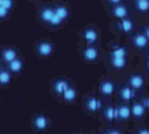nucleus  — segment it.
I'll list each match as a JSON object with an SVG mask.
<instances>
[{
	"mask_svg": "<svg viewBox=\"0 0 149 134\" xmlns=\"http://www.w3.org/2000/svg\"><path fill=\"white\" fill-rule=\"evenodd\" d=\"M37 52L42 58H48L54 52V45L51 44L49 41H40L37 45Z\"/></svg>",
	"mask_w": 149,
	"mask_h": 134,
	"instance_id": "f257e3e1",
	"label": "nucleus"
},
{
	"mask_svg": "<svg viewBox=\"0 0 149 134\" xmlns=\"http://www.w3.org/2000/svg\"><path fill=\"white\" fill-rule=\"evenodd\" d=\"M48 123H49V121L45 115H36L33 118V127L38 131H44L48 127Z\"/></svg>",
	"mask_w": 149,
	"mask_h": 134,
	"instance_id": "f03ea898",
	"label": "nucleus"
},
{
	"mask_svg": "<svg viewBox=\"0 0 149 134\" xmlns=\"http://www.w3.org/2000/svg\"><path fill=\"white\" fill-rule=\"evenodd\" d=\"M0 56H1V60L4 63H10V62H13L14 59L18 58V52L14 48H4L1 51Z\"/></svg>",
	"mask_w": 149,
	"mask_h": 134,
	"instance_id": "7ed1b4c3",
	"label": "nucleus"
},
{
	"mask_svg": "<svg viewBox=\"0 0 149 134\" xmlns=\"http://www.w3.org/2000/svg\"><path fill=\"white\" fill-rule=\"evenodd\" d=\"M23 64H25V63H23V60H22V59H19V58L14 59L13 62L7 63V66H8V70L13 73V74H17V73L22 71Z\"/></svg>",
	"mask_w": 149,
	"mask_h": 134,
	"instance_id": "20e7f679",
	"label": "nucleus"
},
{
	"mask_svg": "<svg viewBox=\"0 0 149 134\" xmlns=\"http://www.w3.org/2000/svg\"><path fill=\"white\" fill-rule=\"evenodd\" d=\"M148 37L140 33V34H136V36L133 37V44L136 48H145L146 45H148Z\"/></svg>",
	"mask_w": 149,
	"mask_h": 134,
	"instance_id": "39448f33",
	"label": "nucleus"
},
{
	"mask_svg": "<svg viewBox=\"0 0 149 134\" xmlns=\"http://www.w3.org/2000/svg\"><path fill=\"white\" fill-rule=\"evenodd\" d=\"M113 89H115V86L111 81H104L100 84V92L105 96H111L113 93Z\"/></svg>",
	"mask_w": 149,
	"mask_h": 134,
	"instance_id": "423d86ee",
	"label": "nucleus"
},
{
	"mask_svg": "<svg viewBox=\"0 0 149 134\" xmlns=\"http://www.w3.org/2000/svg\"><path fill=\"white\" fill-rule=\"evenodd\" d=\"M84 38H85V41L88 44H93L99 38V34H97V31L95 29H86L84 31Z\"/></svg>",
	"mask_w": 149,
	"mask_h": 134,
	"instance_id": "0eeeda50",
	"label": "nucleus"
},
{
	"mask_svg": "<svg viewBox=\"0 0 149 134\" xmlns=\"http://www.w3.org/2000/svg\"><path fill=\"white\" fill-rule=\"evenodd\" d=\"M97 56H99V52H97V49H96L95 47H88V48H85V51H84V58H85L88 62L96 60Z\"/></svg>",
	"mask_w": 149,
	"mask_h": 134,
	"instance_id": "6e6552de",
	"label": "nucleus"
},
{
	"mask_svg": "<svg viewBox=\"0 0 149 134\" xmlns=\"http://www.w3.org/2000/svg\"><path fill=\"white\" fill-rule=\"evenodd\" d=\"M54 15H55V8H49V7H44V8L41 10V13H40L41 19H42L44 22H47V23L51 22V19L54 18Z\"/></svg>",
	"mask_w": 149,
	"mask_h": 134,
	"instance_id": "1a4fd4ad",
	"label": "nucleus"
},
{
	"mask_svg": "<svg viewBox=\"0 0 149 134\" xmlns=\"http://www.w3.org/2000/svg\"><path fill=\"white\" fill-rule=\"evenodd\" d=\"M67 88H68V84H67V81H66V80H58V81H55L54 90L58 94H63L64 90L67 89Z\"/></svg>",
	"mask_w": 149,
	"mask_h": 134,
	"instance_id": "9d476101",
	"label": "nucleus"
},
{
	"mask_svg": "<svg viewBox=\"0 0 149 134\" xmlns=\"http://www.w3.org/2000/svg\"><path fill=\"white\" fill-rule=\"evenodd\" d=\"M129 84L133 89H140L144 86V78L141 75H131L129 80Z\"/></svg>",
	"mask_w": 149,
	"mask_h": 134,
	"instance_id": "9b49d317",
	"label": "nucleus"
},
{
	"mask_svg": "<svg viewBox=\"0 0 149 134\" xmlns=\"http://www.w3.org/2000/svg\"><path fill=\"white\" fill-rule=\"evenodd\" d=\"M112 14H113V17L118 19H125L126 18V15H127V8L125 7V6H119L118 4L115 8L112 10Z\"/></svg>",
	"mask_w": 149,
	"mask_h": 134,
	"instance_id": "f8f14e48",
	"label": "nucleus"
},
{
	"mask_svg": "<svg viewBox=\"0 0 149 134\" xmlns=\"http://www.w3.org/2000/svg\"><path fill=\"white\" fill-rule=\"evenodd\" d=\"M145 105L141 103H136L133 107H131V114L136 116V118H141V116H144L145 114Z\"/></svg>",
	"mask_w": 149,
	"mask_h": 134,
	"instance_id": "ddd939ff",
	"label": "nucleus"
},
{
	"mask_svg": "<svg viewBox=\"0 0 149 134\" xmlns=\"http://www.w3.org/2000/svg\"><path fill=\"white\" fill-rule=\"evenodd\" d=\"M118 110V118L120 119H129L131 115V108H129L127 105H120Z\"/></svg>",
	"mask_w": 149,
	"mask_h": 134,
	"instance_id": "4468645a",
	"label": "nucleus"
},
{
	"mask_svg": "<svg viewBox=\"0 0 149 134\" xmlns=\"http://www.w3.org/2000/svg\"><path fill=\"white\" fill-rule=\"evenodd\" d=\"M101 101H100L99 98H89L88 100V103H86V107H88V110L89 111H97V110H100L101 108Z\"/></svg>",
	"mask_w": 149,
	"mask_h": 134,
	"instance_id": "2eb2a0df",
	"label": "nucleus"
},
{
	"mask_svg": "<svg viewBox=\"0 0 149 134\" xmlns=\"http://www.w3.org/2000/svg\"><path fill=\"white\" fill-rule=\"evenodd\" d=\"M62 96H63V98L66 101H74L75 97H77V90L74 89V88H70V86H68Z\"/></svg>",
	"mask_w": 149,
	"mask_h": 134,
	"instance_id": "dca6fc26",
	"label": "nucleus"
},
{
	"mask_svg": "<svg viewBox=\"0 0 149 134\" xmlns=\"http://www.w3.org/2000/svg\"><path fill=\"white\" fill-rule=\"evenodd\" d=\"M134 94H136V92H134L133 88L126 86V88H122V89H120V96H122L123 100H130V98L134 97Z\"/></svg>",
	"mask_w": 149,
	"mask_h": 134,
	"instance_id": "f3484780",
	"label": "nucleus"
},
{
	"mask_svg": "<svg viewBox=\"0 0 149 134\" xmlns=\"http://www.w3.org/2000/svg\"><path fill=\"white\" fill-rule=\"evenodd\" d=\"M10 82H11V71L3 70L0 73V85H8Z\"/></svg>",
	"mask_w": 149,
	"mask_h": 134,
	"instance_id": "a211bd4d",
	"label": "nucleus"
},
{
	"mask_svg": "<svg viewBox=\"0 0 149 134\" xmlns=\"http://www.w3.org/2000/svg\"><path fill=\"white\" fill-rule=\"evenodd\" d=\"M55 14H56L62 21H64V19L68 17V10L64 6H58V7L55 8Z\"/></svg>",
	"mask_w": 149,
	"mask_h": 134,
	"instance_id": "6ab92c4d",
	"label": "nucleus"
},
{
	"mask_svg": "<svg viewBox=\"0 0 149 134\" xmlns=\"http://www.w3.org/2000/svg\"><path fill=\"white\" fill-rule=\"evenodd\" d=\"M119 29H122L123 31H126V33H129V31L133 30V22H131L130 19H122L120 22H119Z\"/></svg>",
	"mask_w": 149,
	"mask_h": 134,
	"instance_id": "aec40b11",
	"label": "nucleus"
},
{
	"mask_svg": "<svg viewBox=\"0 0 149 134\" xmlns=\"http://www.w3.org/2000/svg\"><path fill=\"white\" fill-rule=\"evenodd\" d=\"M111 56L112 58H126V49L123 47H116L111 51Z\"/></svg>",
	"mask_w": 149,
	"mask_h": 134,
	"instance_id": "412c9836",
	"label": "nucleus"
},
{
	"mask_svg": "<svg viewBox=\"0 0 149 134\" xmlns=\"http://www.w3.org/2000/svg\"><path fill=\"white\" fill-rule=\"evenodd\" d=\"M111 64L115 68H123L126 66V58H112L111 59Z\"/></svg>",
	"mask_w": 149,
	"mask_h": 134,
	"instance_id": "4be33fe9",
	"label": "nucleus"
},
{
	"mask_svg": "<svg viewBox=\"0 0 149 134\" xmlns=\"http://www.w3.org/2000/svg\"><path fill=\"white\" fill-rule=\"evenodd\" d=\"M104 115H105L107 119L113 121L115 118H118V110L116 108H113V107H108L107 110H105V112H104Z\"/></svg>",
	"mask_w": 149,
	"mask_h": 134,
	"instance_id": "5701e85b",
	"label": "nucleus"
},
{
	"mask_svg": "<svg viewBox=\"0 0 149 134\" xmlns=\"http://www.w3.org/2000/svg\"><path fill=\"white\" fill-rule=\"evenodd\" d=\"M136 7L141 13H146L149 10V0H140V1H137Z\"/></svg>",
	"mask_w": 149,
	"mask_h": 134,
	"instance_id": "b1692460",
	"label": "nucleus"
},
{
	"mask_svg": "<svg viewBox=\"0 0 149 134\" xmlns=\"http://www.w3.org/2000/svg\"><path fill=\"white\" fill-rule=\"evenodd\" d=\"M60 23H62V19H60V18H59V17H58V15L55 14V15H54V18L51 19L49 25H52V26H59Z\"/></svg>",
	"mask_w": 149,
	"mask_h": 134,
	"instance_id": "393cba45",
	"label": "nucleus"
},
{
	"mask_svg": "<svg viewBox=\"0 0 149 134\" xmlns=\"http://www.w3.org/2000/svg\"><path fill=\"white\" fill-rule=\"evenodd\" d=\"M8 13H10V10L4 8L3 6H0V19H4L8 17Z\"/></svg>",
	"mask_w": 149,
	"mask_h": 134,
	"instance_id": "a878e982",
	"label": "nucleus"
},
{
	"mask_svg": "<svg viewBox=\"0 0 149 134\" xmlns=\"http://www.w3.org/2000/svg\"><path fill=\"white\" fill-rule=\"evenodd\" d=\"M1 6H3L4 8H7V10H11L14 7V0H3Z\"/></svg>",
	"mask_w": 149,
	"mask_h": 134,
	"instance_id": "bb28decb",
	"label": "nucleus"
},
{
	"mask_svg": "<svg viewBox=\"0 0 149 134\" xmlns=\"http://www.w3.org/2000/svg\"><path fill=\"white\" fill-rule=\"evenodd\" d=\"M137 134H149V130L148 129H141Z\"/></svg>",
	"mask_w": 149,
	"mask_h": 134,
	"instance_id": "cd10ccee",
	"label": "nucleus"
},
{
	"mask_svg": "<svg viewBox=\"0 0 149 134\" xmlns=\"http://www.w3.org/2000/svg\"><path fill=\"white\" fill-rule=\"evenodd\" d=\"M144 105H145V107H146V108H148V110H149V97H148V98H145Z\"/></svg>",
	"mask_w": 149,
	"mask_h": 134,
	"instance_id": "c85d7f7f",
	"label": "nucleus"
},
{
	"mask_svg": "<svg viewBox=\"0 0 149 134\" xmlns=\"http://www.w3.org/2000/svg\"><path fill=\"white\" fill-rule=\"evenodd\" d=\"M145 36L148 37V40H149V26L145 27Z\"/></svg>",
	"mask_w": 149,
	"mask_h": 134,
	"instance_id": "c756f323",
	"label": "nucleus"
},
{
	"mask_svg": "<svg viewBox=\"0 0 149 134\" xmlns=\"http://www.w3.org/2000/svg\"><path fill=\"white\" fill-rule=\"evenodd\" d=\"M109 1H111V3H113V4H119L122 0H109Z\"/></svg>",
	"mask_w": 149,
	"mask_h": 134,
	"instance_id": "7c9ffc66",
	"label": "nucleus"
},
{
	"mask_svg": "<svg viewBox=\"0 0 149 134\" xmlns=\"http://www.w3.org/2000/svg\"><path fill=\"white\" fill-rule=\"evenodd\" d=\"M108 134H120L119 131H116V130H112V131H109Z\"/></svg>",
	"mask_w": 149,
	"mask_h": 134,
	"instance_id": "2f4dec72",
	"label": "nucleus"
},
{
	"mask_svg": "<svg viewBox=\"0 0 149 134\" xmlns=\"http://www.w3.org/2000/svg\"><path fill=\"white\" fill-rule=\"evenodd\" d=\"M1 71H3V68H1V64H0V73H1Z\"/></svg>",
	"mask_w": 149,
	"mask_h": 134,
	"instance_id": "473e14b6",
	"label": "nucleus"
},
{
	"mask_svg": "<svg viewBox=\"0 0 149 134\" xmlns=\"http://www.w3.org/2000/svg\"><path fill=\"white\" fill-rule=\"evenodd\" d=\"M1 3H3V0H0V6H1Z\"/></svg>",
	"mask_w": 149,
	"mask_h": 134,
	"instance_id": "72a5a7b5",
	"label": "nucleus"
},
{
	"mask_svg": "<svg viewBox=\"0 0 149 134\" xmlns=\"http://www.w3.org/2000/svg\"><path fill=\"white\" fill-rule=\"evenodd\" d=\"M148 68H149V62H148Z\"/></svg>",
	"mask_w": 149,
	"mask_h": 134,
	"instance_id": "f704fd0d",
	"label": "nucleus"
},
{
	"mask_svg": "<svg viewBox=\"0 0 149 134\" xmlns=\"http://www.w3.org/2000/svg\"><path fill=\"white\" fill-rule=\"evenodd\" d=\"M136 1H140V0H136Z\"/></svg>",
	"mask_w": 149,
	"mask_h": 134,
	"instance_id": "c9c22d12",
	"label": "nucleus"
}]
</instances>
